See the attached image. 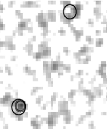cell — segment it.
<instances>
[{"label": "cell", "instance_id": "obj_1", "mask_svg": "<svg viewBox=\"0 0 107 129\" xmlns=\"http://www.w3.org/2000/svg\"><path fill=\"white\" fill-rule=\"evenodd\" d=\"M26 104L21 99H16L12 102L11 109L12 112L16 115L23 114L26 110Z\"/></svg>", "mask_w": 107, "mask_h": 129}, {"label": "cell", "instance_id": "obj_2", "mask_svg": "<svg viewBox=\"0 0 107 129\" xmlns=\"http://www.w3.org/2000/svg\"><path fill=\"white\" fill-rule=\"evenodd\" d=\"M63 14L64 17L69 20H72L77 15V9L72 4H68L63 9Z\"/></svg>", "mask_w": 107, "mask_h": 129}]
</instances>
